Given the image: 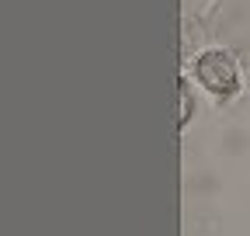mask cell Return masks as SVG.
<instances>
[{"mask_svg":"<svg viewBox=\"0 0 250 236\" xmlns=\"http://www.w3.org/2000/svg\"><path fill=\"white\" fill-rule=\"evenodd\" d=\"M195 77L208 87L212 94H233L236 87H240L236 63H233V56L223 52V49L202 52V56H198V63H195Z\"/></svg>","mask_w":250,"mask_h":236,"instance_id":"obj_1","label":"cell"}]
</instances>
